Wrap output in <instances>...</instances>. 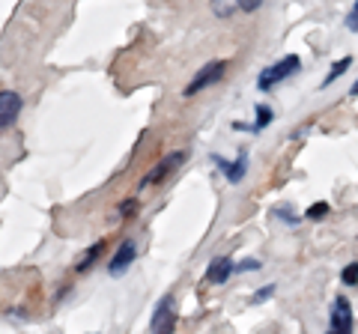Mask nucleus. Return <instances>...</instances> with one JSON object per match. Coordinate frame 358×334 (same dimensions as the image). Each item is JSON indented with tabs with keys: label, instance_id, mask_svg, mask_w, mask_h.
<instances>
[{
	"label": "nucleus",
	"instance_id": "10",
	"mask_svg": "<svg viewBox=\"0 0 358 334\" xmlns=\"http://www.w3.org/2000/svg\"><path fill=\"white\" fill-rule=\"evenodd\" d=\"M239 9V0H212V13L218 18H230Z\"/></svg>",
	"mask_w": 358,
	"mask_h": 334
},
{
	"label": "nucleus",
	"instance_id": "4",
	"mask_svg": "<svg viewBox=\"0 0 358 334\" xmlns=\"http://www.w3.org/2000/svg\"><path fill=\"white\" fill-rule=\"evenodd\" d=\"M326 334H352V305L346 302V296H338L331 305V322Z\"/></svg>",
	"mask_w": 358,
	"mask_h": 334
},
{
	"label": "nucleus",
	"instance_id": "13",
	"mask_svg": "<svg viewBox=\"0 0 358 334\" xmlns=\"http://www.w3.org/2000/svg\"><path fill=\"white\" fill-rule=\"evenodd\" d=\"M341 281L346 284V286H355L358 284V263H350L346 269L341 272Z\"/></svg>",
	"mask_w": 358,
	"mask_h": 334
},
{
	"label": "nucleus",
	"instance_id": "2",
	"mask_svg": "<svg viewBox=\"0 0 358 334\" xmlns=\"http://www.w3.org/2000/svg\"><path fill=\"white\" fill-rule=\"evenodd\" d=\"M173 331H176V298L167 293V296H162V302L155 305L152 334H173Z\"/></svg>",
	"mask_w": 358,
	"mask_h": 334
},
{
	"label": "nucleus",
	"instance_id": "7",
	"mask_svg": "<svg viewBox=\"0 0 358 334\" xmlns=\"http://www.w3.org/2000/svg\"><path fill=\"white\" fill-rule=\"evenodd\" d=\"M182 161H185V152H182V150H179V152H167V155H164V159L159 161V167H155V170H150L147 176H143V182H141V188H143V185H152V182H162V180H164V176H167V173H171V170H176V167H179V164H182Z\"/></svg>",
	"mask_w": 358,
	"mask_h": 334
},
{
	"label": "nucleus",
	"instance_id": "5",
	"mask_svg": "<svg viewBox=\"0 0 358 334\" xmlns=\"http://www.w3.org/2000/svg\"><path fill=\"white\" fill-rule=\"evenodd\" d=\"M21 105H24V102H21V96L15 90H3V93H0V131L9 129L18 119Z\"/></svg>",
	"mask_w": 358,
	"mask_h": 334
},
{
	"label": "nucleus",
	"instance_id": "8",
	"mask_svg": "<svg viewBox=\"0 0 358 334\" xmlns=\"http://www.w3.org/2000/svg\"><path fill=\"white\" fill-rule=\"evenodd\" d=\"M236 272V266H233V260H227V257H215L209 263V269H206V281L209 284H227V277Z\"/></svg>",
	"mask_w": 358,
	"mask_h": 334
},
{
	"label": "nucleus",
	"instance_id": "3",
	"mask_svg": "<svg viewBox=\"0 0 358 334\" xmlns=\"http://www.w3.org/2000/svg\"><path fill=\"white\" fill-rule=\"evenodd\" d=\"M224 69H227V63H224V60H212V63H206L203 69L194 75V81L185 87V96H197L200 90H206V87H212V84H218L221 78H224Z\"/></svg>",
	"mask_w": 358,
	"mask_h": 334
},
{
	"label": "nucleus",
	"instance_id": "11",
	"mask_svg": "<svg viewBox=\"0 0 358 334\" xmlns=\"http://www.w3.org/2000/svg\"><path fill=\"white\" fill-rule=\"evenodd\" d=\"M99 254H102V242L90 245V248H87V254H84V257H81V260H78V266H75V269H78V272H87V269H90V266H93V263H96V257H99Z\"/></svg>",
	"mask_w": 358,
	"mask_h": 334
},
{
	"label": "nucleus",
	"instance_id": "16",
	"mask_svg": "<svg viewBox=\"0 0 358 334\" xmlns=\"http://www.w3.org/2000/svg\"><path fill=\"white\" fill-rule=\"evenodd\" d=\"M272 296H275V284H266L263 289H257V293L251 296V302L260 305V302H266V298H272Z\"/></svg>",
	"mask_w": 358,
	"mask_h": 334
},
{
	"label": "nucleus",
	"instance_id": "21",
	"mask_svg": "<svg viewBox=\"0 0 358 334\" xmlns=\"http://www.w3.org/2000/svg\"><path fill=\"white\" fill-rule=\"evenodd\" d=\"M350 96H358V81L352 84V90H350Z\"/></svg>",
	"mask_w": 358,
	"mask_h": 334
},
{
	"label": "nucleus",
	"instance_id": "14",
	"mask_svg": "<svg viewBox=\"0 0 358 334\" xmlns=\"http://www.w3.org/2000/svg\"><path fill=\"white\" fill-rule=\"evenodd\" d=\"M272 122V108L268 105H257V129H266Z\"/></svg>",
	"mask_w": 358,
	"mask_h": 334
},
{
	"label": "nucleus",
	"instance_id": "12",
	"mask_svg": "<svg viewBox=\"0 0 358 334\" xmlns=\"http://www.w3.org/2000/svg\"><path fill=\"white\" fill-rule=\"evenodd\" d=\"M350 66H352V57H350V54H346V57H341L338 63H334L331 66V72H329V78H326V81H322V87H329V84H334V81H338V78L346 72V69H350Z\"/></svg>",
	"mask_w": 358,
	"mask_h": 334
},
{
	"label": "nucleus",
	"instance_id": "17",
	"mask_svg": "<svg viewBox=\"0 0 358 334\" xmlns=\"http://www.w3.org/2000/svg\"><path fill=\"white\" fill-rule=\"evenodd\" d=\"M134 212H138V200H131V197L122 200V203H120V215H122V218H131Z\"/></svg>",
	"mask_w": 358,
	"mask_h": 334
},
{
	"label": "nucleus",
	"instance_id": "1",
	"mask_svg": "<svg viewBox=\"0 0 358 334\" xmlns=\"http://www.w3.org/2000/svg\"><path fill=\"white\" fill-rule=\"evenodd\" d=\"M299 69H301V60L296 57V54H287L284 60H278L275 66H268V69L260 75V81H257V84H260V90H272L275 84L287 81V78L293 75V72H299Z\"/></svg>",
	"mask_w": 358,
	"mask_h": 334
},
{
	"label": "nucleus",
	"instance_id": "9",
	"mask_svg": "<svg viewBox=\"0 0 358 334\" xmlns=\"http://www.w3.org/2000/svg\"><path fill=\"white\" fill-rule=\"evenodd\" d=\"M218 164H221V173L227 176V182H242L245 180V170H248V155L245 152H239L236 155V161H221V159H215Z\"/></svg>",
	"mask_w": 358,
	"mask_h": 334
},
{
	"label": "nucleus",
	"instance_id": "6",
	"mask_svg": "<svg viewBox=\"0 0 358 334\" xmlns=\"http://www.w3.org/2000/svg\"><path fill=\"white\" fill-rule=\"evenodd\" d=\"M134 242L131 239H122V245L117 248V254L110 257V263H108V275H114V277H120V275H126L129 272V266L134 263Z\"/></svg>",
	"mask_w": 358,
	"mask_h": 334
},
{
	"label": "nucleus",
	"instance_id": "15",
	"mask_svg": "<svg viewBox=\"0 0 358 334\" xmlns=\"http://www.w3.org/2000/svg\"><path fill=\"white\" fill-rule=\"evenodd\" d=\"M310 221H322L329 215V203H313V206H308V212H305Z\"/></svg>",
	"mask_w": 358,
	"mask_h": 334
},
{
	"label": "nucleus",
	"instance_id": "18",
	"mask_svg": "<svg viewBox=\"0 0 358 334\" xmlns=\"http://www.w3.org/2000/svg\"><path fill=\"white\" fill-rule=\"evenodd\" d=\"M260 6H263V0H239V9H245V13H257Z\"/></svg>",
	"mask_w": 358,
	"mask_h": 334
},
{
	"label": "nucleus",
	"instance_id": "20",
	"mask_svg": "<svg viewBox=\"0 0 358 334\" xmlns=\"http://www.w3.org/2000/svg\"><path fill=\"white\" fill-rule=\"evenodd\" d=\"M346 30H355L358 33V9H352V13L346 15Z\"/></svg>",
	"mask_w": 358,
	"mask_h": 334
},
{
	"label": "nucleus",
	"instance_id": "22",
	"mask_svg": "<svg viewBox=\"0 0 358 334\" xmlns=\"http://www.w3.org/2000/svg\"><path fill=\"white\" fill-rule=\"evenodd\" d=\"M355 9H358V3H355Z\"/></svg>",
	"mask_w": 358,
	"mask_h": 334
},
{
	"label": "nucleus",
	"instance_id": "19",
	"mask_svg": "<svg viewBox=\"0 0 358 334\" xmlns=\"http://www.w3.org/2000/svg\"><path fill=\"white\" fill-rule=\"evenodd\" d=\"M257 269H260V263L257 260H245V263L236 266V272H257Z\"/></svg>",
	"mask_w": 358,
	"mask_h": 334
}]
</instances>
